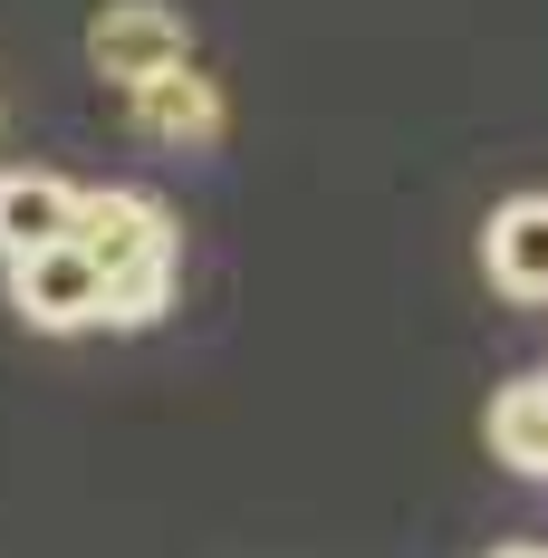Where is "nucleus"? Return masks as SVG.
I'll return each instance as SVG.
<instances>
[{
	"mask_svg": "<svg viewBox=\"0 0 548 558\" xmlns=\"http://www.w3.org/2000/svg\"><path fill=\"white\" fill-rule=\"evenodd\" d=\"M77 241L97 251L107 270V328H155L173 308V279H183V241H173V213L135 183H107L77 203Z\"/></svg>",
	"mask_w": 548,
	"mask_h": 558,
	"instance_id": "1",
	"label": "nucleus"
},
{
	"mask_svg": "<svg viewBox=\"0 0 548 558\" xmlns=\"http://www.w3.org/2000/svg\"><path fill=\"white\" fill-rule=\"evenodd\" d=\"M10 308L29 328H49V337L107 328V270H97V251L87 241H49V251L10 260Z\"/></svg>",
	"mask_w": 548,
	"mask_h": 558,
	"instance_id": "2",
	"label": "nucleus"
},
{
	"mask_svg": "<svg viewBox=\"0 0 548 558\" xmlns=\"http://www.w3.org/2000/svg\"><path fill=\"white\" fill-rule=\"evenodd\" d=\"M183 58H193V39H183V20L165 0H107L87 20V68L107 77L115 97L145 87V77H165V68H183Z\"/></svg>",
	"mask_w": 548,
	"mask_h": 558,
	"instance_id": "3",
	"label": "nucleus"
},
{
	"mask_svg": "<svg viewBox=\"0 0 548 558\" xmlns=\"http://www.w3.org/2000/svg\"><path fill=\"white\" fill-rule=\"evenodd\" d=\"M125 125H135L145 145H165V155H193V145H212L221 125H231V107H221L212 77L183 58V68H165V77L125 87Z\"/></svg>",
	"mask_w": 548,
	"mask_h": 558,
	"instance_id": "4",
	"label": "nucleus"
},
{
	"mask_svg": "<svg viewBox=\"0 0 548 558\" xmlns=\"http://www.w3.org/2000/svg\"><path fill=\"white\" fill-rule=\"evenodd\" d=\"M482 279L510 308H548V193H510L482 222Z\"/></svg>",
	"mask_w": 548,
	"mask_h": 558,
	"instance_id": "5",
	"label": "nucleus"
},
{
	"mask_svg": "<svg viewBox=\"0 0 548 558\" xmlns=\"http://www.w3.org/2000/svg\"><path fill=\"white\" fill-rule=\"evenodd\" d=\"M77 183L49 165H10L0 173V260H29V251H49V241H77Z\"/></svg>",
	"mask_w": 548,
	"mask_h": 558,
	"instance_id": "6",
	"label": "nucleus"
},
{
	"mask_svg": "<svg viewBox=\"0 0 548 558\" xmlns=\"http://www.w3.org/2000/svg\"><path fill=\"white\" fill-rule=\"evenodd\" d=\"M482 434H491V452L510 462V472H529V482H548V366H539V376H520V386H500V395H491Z\"/></svg>",
	"mask_w": 548,
	"mask_h": 558,
	"instance_id": "7",
	"label": "nucleus"
},
{
	"mask_svg": "<svg viewBox=\"0 0 548 558\" xmlns=\"http://www.w3.org/2000/svg\"><path fill=\"white\" fill-rule=\"evenodd\" d=\"M491 558H548V549H539V539H510V549H491Z\"/></svg>",
	"mask_w": 548,
	"mask_h": 558,
	"instance_id": "8",
	"label": "nucleus"
}]
</instances>
